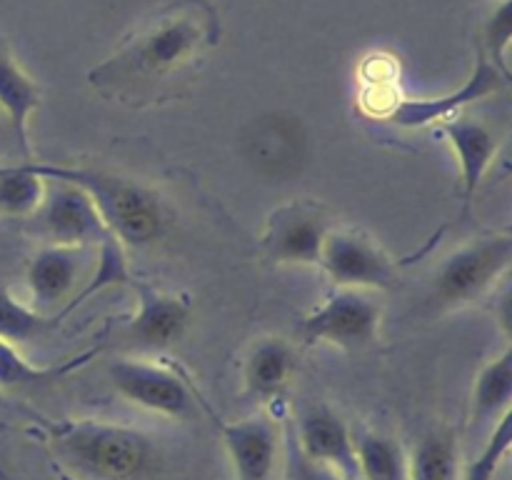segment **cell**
Instances as JSON below:
<instances>
[{
	"label": "cell",
	"mask_w": 512,
	"mask_h": 480,
	"mask_svg": "<svg viewBox=\"0 0 512 480\" xmlns=\"http://www.w3.org/2000/svg\"><path fill=\"white\" fill-rule=\"evenodd\" d=\"M218 38L220 20L208 0H173L95 65L88 83L108 100L148 105L165 98Z\"/></svg>",
	"instance_id": "obj_1"
},
{
	"label": "cell",
	"mask_w": 512,
	"mask_h": 480,
	"mask_svg": "<svg viewBox=\"0 0 512 480\" xmlns=\"http://www.w3.org/2000/svg\"><path fill=\"white\" fill-rule=\"evenodd\" d=\"M50 450L75 480H158L163 470L158 440L123 423L70 420L53 425Z\"/></svg>",
	"instance_id": "obj_2"
},
{
	"label": "cell",
	"mask_w": 512,
	"mask_h": 480,
	"mask_svg": "<svg viewBox=\"0 0 512 480\" xmlns=\"http://www.w3.org/2000/svg\"><path fill=\"white\" fill-rule=\"evenodd\" d=\"M25 163L40 178L60 180L83 190L110 233L125 248H150L168 233V208L160 195L140 180L100 168H83V165L38 163V160H25Z\"/></svg>",
	"instance_id": "obj_3"
},
{
	"label": "cell",
	"mask_w": 512,
	"mask_h": 480,
	"mask_svg": "<svg viewBox=\"0 0 512 480\" xmlns=\"http://www.w3.org/2000/svg\"><path fill=\"white\" fill-rule=\"evenodd\" d=\"M512 263V235H483L460 245L438 265L433 275L430 303L440 310H455L483 298Z\"/></svg>",
	"instance_id": "obj_4"
},
{
	"label": "cell",
	"mask_w": 512,
	"mask_h": 480,
	"mask_svg": "<svg viewBox=\"0 0 512 480\" xmlns=\"http://www.w3.org/2000/svg\"><path fill=\"white\" fill-rule=\"evenodd\" d=\"M298 335L308 345L360 353L380 340V305L365 290L335 288L300 320Z\"/></svg>",
	"instance_id": "obj_5"
},
{
	"label": "cell",
	"mask_w": 512,
	"mask_h": 480,
	"mask_svg": "<svg viewBox=\"0 0 512 480\" xmlns=\"http://www.w3.org/2000/svg\"><path fill=\"white\" fill-rule=\"evenodd\" d=\"M320 268L328 273L335 288L388 290L398 283L393 258L378 240L355 228H330L320 253Z\"/></svg>",
	"instance_id": "obj_6"
},
{
	"label": "cell",
	"mask_w": 512,
	"mask_h": 480,
	"mask_svg": "<svg viewBox=\"0 0 512 480\" xmlns=\"http://www.w3.org/2000/svg\"><path fill=\"white\" fill-rule=\"evenodd\" d=\"M330 228L333 225L323 205L290 200L268 215L260 245L265 258L278 265H320Z\"/></svg>",
	"instance_id": "obj_7"
},
{
	"label": "cell",
	"mask_w": 512,
	"mask_h": 480,
	"mask_svg": "<svg viewBox=\"0 0 512 480\" xmlns=\"http://www.w3.org/2000/svg\"><path fill=\"white\" fill-rule=\"evenodd\" d=\"M308 133L293 115H263L245 128L240 153L250 168L273 183H285L308 163Z\"/></svg>",
	"instance_id": "obj_8"
},
{
	"label": "cell",
	"mask_w": 512,
	"mask_h": 480,
	"mask_svg": "<svg viewBox=\"0 0 512 480\" xmlns=\"http://www.w3.org/2000/svg\"><path fill=\"white\" fill-rule=\"evenodd\" d=\"M510 83L508 75L500 73L478 48H475V68L463 85L453 93L433 95V98H398L385 113V120L405 130L430 128L460 115V110L478 100L500 93Z\"/></svg>",
	"instance_id": "obj_9"
},
{
	"label": "cell",
	"mask_w": 512,
	"mask_h": 480,
	"mask_svg": "<svg viewBox=\"0 0 512 480\" xmlns=\"http://www.w3.org/2000/svg\"><path fill=\"white\" fill-rule=\"evenodd\" d=\"M130 288L135 290L138 305L118 333L125 348L155 353V350H165L180 343L190 328L188 300L140 283V280H133Z\"/></svg>",
	"instance_id": "obj_10"
},
{
	"label": "cell",
	"mask_w": 512,
	"mask_h": 480,
	"mask_svg": "<svg viewBox=\"0 0 512 480\" xmlns=\"http://www.w3.org/2000/svg\"><path fill=\"white\" fill-rule=\"evenodd\" d=\"M108 378L115 393L138 408L163 418H185L193 410L188 385L170 370L140 358H118L108 365Z\"/></svg>",
	"instance_id": "obj_11"
},
{
	"label": "cell",
	"mask_w": 512,
	"mask_h": 480,
	"mask_svg": "<svg viewBox=\"0 0 512 480\" xmlns=\"http://www.w3.org/2000/svg\"><path fill=\"white\" fill-rule=\"evenodd\" d=\"M45 183H48L45 198L33 220L38 223L40 235L48 240V245L88 248L93 243L98 245L108 235V225L103 223L83 190L60 183V180H45Z\"/></svg>",
	"instance_id": "obj_12"
},
{
	"label": "cell",
	"mask_w": 512,
	"mask_h": 480,
	"mask_svg": "<svg viewBox=\"0 0 512 480\" xmlns=\"http://www.w3.org/2000/svg\"><path fill=\"white\" fill-rule=\"evenodd\" d=\"M290 440L310 463L330 470L340 480H358L353 428L328 405H308L295 420Z\"/></svg>",
	"instance_id": "obj_13"
},
{
	"label": "cell",
	"mask_w": 512,
	"mask_h": 480,
	"mask_svg": "<svg viewBox=\"0 0 512 480\" xmlns=\"http://www.w3.org/2000/svg\"><path fill=\"white\" fill-rule=\"evenodd\" d=\"M218 420V418H213ZM218 433L235 470V480H273L283 458V438L278 423L268 415L240 420H218Z\"/></svg>",
	"instance_id": "obj_14"
},
{
	"label": "cell",
	"mask_w": 512,
	"mask_h": 480,
	"mask_svg": "<svg viewBox=\"0 0 512 480\" xmlns=\"http://www.w3.org/2000/svg\"><path fill=\"white\" fill-rule=\"evenodd\" d=\"M440 133L455 150L460 170V190H463L465 210L473 205L475 193L483 185V178L488 175L490 165L495 163L498 155L500 140L493 130L485 123L475 118H465V115H455V118L440 123Z\"/></svg>",
	"instance_id": "obj_15"
},
{
	"label": "cell",
	"mask_w": 512,
	"mask_h": 480,
	"mask_svg": "<svg viewBox=\"0 0 512 480\" xmlns=\"http://www.w3.org/2000/svg\"><path fill=\"white\" fill-rule=\"evenodd\" d=\"M85 248L45 245L30 258L25 283L30 290V305L40 313L70 298L83 270ZM48 315V313H45Z\"/></svg>",
	"instance_id": "obj_16"
},
{
	"label": "cell",
	"mask_w": 512,
	"mask_h": 480,
	"mask_svg": "<svg viewBox=\"0 0 512 480\" xmlns=\"http://www.w3.org/2000/svg\"><path fill=\"white\" fill-rule=\"evenodd\" d=\"M295 373V348L285 338L268 335L250 345L243 360V390L250 400L273 403Z\"/></svg>",
	"instance_id": "obj_17"
},
{
	"label": "cell",
	"mask_w": 512,
	"mask_h": 480,
	"mask_svg": "<svg viewBox=\"0 0 512 480\" xmlns=\"http://www.w3.org/2000/svg\"><path fill=\"white\" fill-rule=\"evenodd\" d=\"M512 348L505 345L503 353L480 368L470 393L468 430L470 438H488L490 430L512 413Z\"/></svg>",
	"instance_id": "obj_18"
},
{
	"label": "cell",
	"mask_w": 512,
	"mask_h": 480,
	"mask_svg": "<svg viewBox=\"0 0 512 480\" xmlns=\"http://www.w3.org/2000/svg\"><path fill=\"white\" fill-rule=\"evenodd\" d=\"M40 105V90L35 80L20 68L8 43L0 38V113L8 123L10 138L15 140L25 160L30 158V118Z\"/></svg>",
	"instance_id": "obj_19"
},
{
	"label": "cell",
	"mask_w": 512,
	"mask_h": 480,
	"mask_svg": "<svg viewBox=\"0 0 512 480\" xmlns=\"http://www.w3.org/2000/svg\"><path fill=\"white\" fill-rule=\"evenodd\" d=\"M358 480H410V455L398 438L378 430L353 433Z\"/></svg>",
	"instance_id": "obj_20"
},
{
	"label": "cell",
	"mask_w": 512,
	"mask_h": 480,
	"mask_svg": "<svg viewBox=\"0 0 512 480\" xmlns=\"http://www.w3.org/2000/svg\"><path fill=\"white\" fill-rule=\"evenodd\" d=\"M460 440L455 430L435 428L425 433L410 455V480H460Z\"/></svg>",
	"instance_id": "obj_21"
},
{
	"label": "cell",
	"mask_w": 512,
	"mask_h": 480,
	"mask_svg": "<svg viewBox=\"0 0 512 480\" xmlns=\"http://www.w3.org/2000/svg\"><path fill=\"white\" fill-rule=\"evenodd\" d=\"M45 180L28 163L0 168V213L8 218H33L45 198Z\"/></svg>",
	"instance_id": "obj_22"
},
{
	"label": "cell",
	"mask_w": 512,
	"mask_h": 480,
	"mask_svg": "<svg viewBox=\"0 0 512 480\" xmlns=\"http://www.w3.org/2000/svg\"><path fill=\"white\" fill-rule=\"evenodd\" d=\"M133 273H130L128 265V253H125V245L115 238L113 233L108 230L103 240L98 243V263H95V273L90 275V280L85 283V288L80 290L75 298L68 300V305L63 308V313H70L73 308L83 305L90 295L100 293V290L115 288V285H128L133 283Z\"/></svg>",
	"instance_id": "obj_23"
},
{
	"label": "cell",
	"mask_w": 512,
	"mask_h": 480,
	"mask_svg": "<svg viewBox=\"0 0 512 480\" xmlns=\"http://www.w3.org/2000/svg\"><path fill=\"white\" fill-rule=\"evenodd\" d=\"M83 365V358H75L73 363H65L60 368H40L33 365L18 345L0 340V390H15V388H33V385H45L50 380L63 378L68 370H75Z\"/></svg>",
	"instance_id": "obj_24"
},
{
	"label": "cell",
	"mask_w": 512,
	"mask_h": 480,
	"mask_svg": "<svg viewBox=\"0 0 512 480\" xmlns=\"http://www.w3.org/2000/svg\"><path fill=\"white\" fill-rule=\"evenodd\" d=\"M53 315L35 310L30 303H23L8 290H0V340L18 345L43 335L53 325Z\"/></svg>",
	"instance_id": "obj_25"
},
{
	"label": "cell",
	"mask_w": 512,
	"mask_h": 480,
	"mask_svg": "<svg viewBox=\"0 0 512 480\" xmlns=\"http://www.w3.org/2000/svg\"><path fill=\"white\" fill-rule=\"evenodd\" d=\"M510 43H512V3L510 0H498L493 10L485 18L483 28H480L475 48L495 65L503 75L510 78Z\"/></svg>",
	"instance_id": "obj_26"
},
{
	"label": "cell",
	"mask_w": 512,
	"mask_h": 480,
	"mask_svg": "<svg viewBox=\"0 0 512 480\" xmlns=\"http://www.w3.org/2000/svg\"><path fill=\"white\" fill-rule=\"evenodd\" d=\"M512 445V413L505 415L498 425L488 433L483 448L473 458V463L460 473V480H495L498 470L503 468L505 458Z\"/></svg>",
	"instance_id": "obj_27"
},
{
	"label": "cell",
	"mask_w": 512,
	"mask_h": 480,
	"mask_svg": "<svg viewBox=\"0 0 512 480\" xmlns=\"http://www.w3.org/2000/svg\"><path fill=\"white\" fill-rule=\"evenodd\" d=\"M283 455H285V480H340L338 475L330 473V470L305 460L290 438L283 443Z\"/></svg>",
	"instance_id": "obj_28"
},
{
	"label": "cell",
	"mask_w": 512,
	"mask_h": 480,
	"mask_svg": "<svg viewBox=\"0 0 512 480\" xmlns=\"http://www.w3.org/2000/svg\"><path fill=\"white\" fill-rule=\"evenodd\" d=\"M5 408H10V405H8V400H5V393L0 390V410H5Z\"/></svg>",
	"instance_id": "obj_29"
},
{
	"label": "cell",
	"mask_w": 512,
	"mask_h": 480,
	"mask_svg": "<svg viewBox=\"0 0 512 480\" xmlns=\"http://www.w3.org/2000/svg\"><path fill=\"white\" fill-rule=\"evenodd\" d=\"M0 130H8V123H5L3 113H0ZM8 135H10V133H8Z\"/></svg>",
	"instance_id": "obj_30"
},
{
	"label": "cell",
	"mask_w": 512,
	"mask_h": 480,
	"mask_svg": "<svg viewBox=\"0 0 512 480\" xmlns=\"http://www.w3.org/2000/svg\"><path fill=\"white\" fill-rule=\"evenodd\" d=\"M0 480H10V475L5 473V468H3V465H0Z\"/></svg>",
	"instance_id": "obj_31"
}]
</instances>
